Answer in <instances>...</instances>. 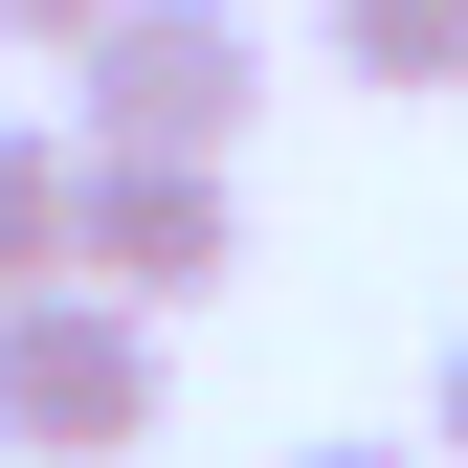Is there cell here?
<instances>
[{
	"label": "cell",
	"instance_id": "1",
	"mask_svg": "<svg viewBox=\"0 0 468 468\" xmlns=\"http://www.w3.org/2000/svg\"><path fill=\"white\" fill-rule=\"evenodd\" d=\"M156 401H179V357H156L134 290H23L0 313V446L23 468H134Z\"/></svg>",
	"mask_w": 468,
	"mask_h": 468
},
{
	"label": "cell",
	"instance_id": "2",
	"mask_svg": "<svg viewBox=\"0 0 468 468\" xmlns=\"http://www.w3.org/2000/svg\"><path fill=\"white\" fill-rule=\"evenodd\" d=\"M68 90H90V156H246V112H268V23H246V0H134Z\"/></svg>",
	"mask_w": 468,
	"mask_h": 468
},
{
	"label": "cell",
	"instance_id": "3",
	"mask_svg": "<svg viewBox=\"0 0 468 468\" xmlns=\"http://www.w3.org/2000/svg\"><path fill=\"white\" fill-rule=\"evenodd\" d=\"M223 268H246V179H223V156H90V290L201 313Z\"/></svg>",
	"mask_w": 468,
	"mask_h": 468
},
{
	"label": "cell",
	"instance_id": "4",
	"mask_svg": "<svg viewBox=\"0 0 468 468\" xmlns=\"http://www.w3.org/2000/svg\"><path fill=\"white\" fill-rule=\"evenodd\" d=\"M23 290H90V134L0 112V313Z\"/></svg>",
	"mask_w": 468,
	"mask_h": 468
},
{
	"label": "cell",
	"instance_id": "5",
	"mask_svg": "<svg viewBox=\"0 0 468 468\" xmlns=\"http://www.w3.org/2000/svg\"><path fill=\"white\" fill-rule=\"evenodd\" d=\"M335 68H357V90H401V112H424V90H468V0H335Z\"/></svg>",
	"mask_w": 468,
	"mask_h": 468
},
{
	"label": "cell",
	"instance_id": "6",
	"mask_svg": "<svg viewBox=\"0 0 468 468\" xmlns=\"http://www.w3.org/2000/svg\"><path fill=\"white\" fill-rule=\"evenodd\" d=\"M112 23H134V0H0V45H68V68H90Z\"/></svg>",
	"mask_w": 468,
	"mask_h": 468
},
{
	"label": "cell",
	"instance_id": "7",
	"mask_svg": "<svg viewBox=\"0 0 468 468\" xmlns=\"http://www.w3.org/2000/svg\"><path fill=\"white\" fill-rule=\"evenodd\" d=\"M424 446H446V468H468V335H446V379H424Z\"/></svg>",
	"mask_w": 468,
	"mask_h": 468
},
{
	"label": "cell",
	"instance_id": "8",
	"mask_svg": "<svg viewBox=\"0 0 468 468\" xmlns=\"http://www.w3.org/2000/svg\"><path fill=\"white\" fill-rule=\"evenodd\" d=\"M290 468H401V446H290Z\"/></svg>",
	"mask_w": 468,
	"mask_h": 468
}]
</instances>
